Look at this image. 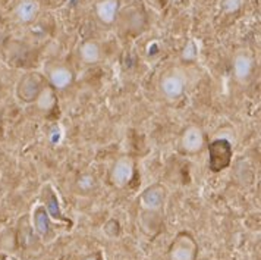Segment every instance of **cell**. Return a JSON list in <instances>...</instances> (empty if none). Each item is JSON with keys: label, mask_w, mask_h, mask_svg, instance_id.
Returning a JSON list of instances; mask_svg holds the SVG:
<instances>
[{"label": "cell", "mask_w": 261, "mask_h": 260, "mask_svg": "<svg viewBox=\"0 0 261 260\" xmlns=\"http://www.w3.org/2000/svg\"><path fill=\"white\" fill-rule=\"evenodd\" d=\"M160 88L167 98H179L185 90V78L180 73H170L161 79Z\"/></svg>", "instance_id": "7"}, {"label": "cell", "mask_w": 261, "mask_h": 260, "mask_svg": "<svg viewBox=\"0 0 261 260\" xmlns=\"http://www.w3.org/2000/svg\"><path fill=\"white\" fill-rule=\"evenodd\" d=\"M72 81H73V75H72L70 69H67L65 66H57V68L51 69V72H50L51 88L65 90L72 84Z\"/></svg>", "instance_id": "8"}, {"label": "cell", "mask_w": 261, "mask_h": 260, "mask_svg": "<svg viewBox=\"0 0 261 260\" xmlns=\"http://www.w3.org/2000/svg\"><path fill=\"white\" fill-rule=\"evenodd\" d=\"M196 254V244L192 236L189 235H179L169 251L170 260H194Z\"/></svg>", "instance_id": "3"}, {"label": "cell", "mask_w": 261, "mask_h": 260, "mask_svg": "<svg viewBox=\"0 0 261 260\" xmlns=\"http://www.w3.org/2000/svg\"><path fill=\"white\" fill-rule=\"evenodd\" d=\"M196 54H198V50L195 48L194 43H189V44L186 46V48L183 50V57H185L186 60H192Z\"/></svg>", "instance_id": "19"}, {"label": "cell", "mask_w": 261, "mask_h": 260, "mask_svg": "<svg viewBox=\"0 0 261 260\" xmlns=\"http://www.w3.org/2000/svg\"><path fill=\"white\" fill-rule=\"evenodd\" d=\"M38 10V6L34 0H25L22 3L18 4L16 7V16L22 21V22H29L35 18Z\"/></svg>", "instance_id": "11"}, {"label": "cell", "mask_w": 261, "mask_h": 260, "mask_svg": "<svg viewBox=\"0 0 261 260\" xmlns=\"http://www.w3.org/2000/svg\"><path fill=\"white\" fill-rule=\"evenodd\" d=\"M232 159V145L226 140H214L210 144V169L217 172L229 166Z\"/></svg>", "instance_id": "2"}, {"label": "cell", "mask_w": 261, "mask_h": 260, "mask_svg": "<svg viewBox=\"0 0 261 260\" xmlns=\"http://www.w3.org/2000/svg\"><path fill=\"white\" fill-rule=\"evenodd\" d=\"M164 198H166V189L160 184H152L147 187L139 197L142 207L148 212H157L163 206Z\"/></svg>", "instance_id": "4"}, {"label": "cell", "mask_w": 261, "mask_h": 260, "mask_svg": "<svg viewBox=\"0 0 261 260\" xmlns=\"http://www.w3.org/2000/svg\"><path fill=\"white\" fill-rule=\"evenodd\" d=\"M76 187H78V189H81L84 192L91 191L95 187V178L91 173H84L76 179Z\"/></svg>", "instance_id": "16"}, {"label": "cell", "mask_w": 261, "mask_h": 260, "mask_svg": "<svg viewBox=\"0 0 261 260\" xmlns=\"http://www.w3.org/2000/svg\"><path fill=\"white\" fill-rule=\"evenodd\" d=\"M37 106L40 110H44V112H48L54 107V103H56V95H54V91L51 87H45L40 91L38 97H37Z\"/></svg>", "instance_id": "13"}, {"label": "cell", "mask_w": 261, "mask_h": 260, "mask_svg": "<svg viewBox=\"0 0 261 260\" xmlns=\"http://www.w3.org/2000/svg\"><path fill=\"white\" fill-rule=\"evenodd\" d=\"M85 260H95L94 257H88V259H85Z\"/></svg>", "instance_id": "21"}, {"label": "cell", "mask_w": 261, "mask_h": 260, "mask_svg": "<svg viewBox=\"0 0 261 260\" xmlns=\"http://www.w3.org/2000/svg\"><path fill=\"white\" fill-rule=\"evenodd\" d=\"M116 10H117V3H116V0H104V1H101V3H98V6H97L98 18H100L103 22H106V24H110V22L114 19Z\"/></svg>", "instance_id": "14"}, {"label": "cell", "mask_w": 261, "mask_h": 260, "mask_svg": "<svg viewBox=\"0 0 261 260\" xmlns=\"http://www.w3.org/2000/svg\"><path fill=\"white\" fill-rule=\"evenodd\" d=\"M34 228L38 235L45 236L50 232V216L45 207H38L34 212Z\"/></svg>", "instance_id": "10"}, {"label": "cell", "mask_w": 261, "mask_h": 260, "mask_svg": "<svg viewBox=\"0 0 261 260\" xmlns=\"http://www.w3.org/2000/svg\"><path fill=\"white\" fill-rule=\"evenodd\" d=\"M104 232L109 235V236H116L117 234H119V222L117 220H114V219H111V220H109L107 223H106V226H104Z\"/></svg>", "instance_id": "17"}, {"label": "cell", "mask_w": 261, "mask_h": 260, "mask_svg": "<svg viewBox=\"0 0 261 260\" xmlns=\"http://www.w3.org/2000/svg\"><path fill=\"white\" fill-rule=\"evenodd\" d=\"M43 88H44V79L40 73H26L18 82L16 95L23 103H32L37 100Z\"/></svg>", "instance_id": "1"}, {"label": "cell", "mask_w": 261, "mask_h": 260, "mask_svg": "<svg viewBox=\"0 0 261 260\" xmlns=\"http://www.w3.org/2000/svg\"><path fill=\"white\" fill-rule=\"evenodd\" d=\"M132 176H133V163L129 157L119 159L114 163L111 173H110L113 184L117 185V187H125L126 184H129Z\"/></svg>", "instance_id": "6"}, {"label": "cell", "mask_w": 261, "mask_h": 260, "mask_svg": "<svg viewBox=\"0 0 261 260\" xmlns=\"http://www.w3.org/2000/svg\"><path fill=\"white\" fill-rule=\"evenodd\" d=\"M227 10H236L239 7V0H224Z\"/></svg>", "instance_id": "20"}, {"label": "cell", "mask_w": 261, "mask_h": 260, "mask_svg": "<svg viewBox=\"0 0 261 260\" xmlns=\"http://www.w3.org/2000/svg\"><path fill=\"white\" fill-rule=\"evenodd\" d=\"M233 71H235V76L239 81L248 79V76L252 72V59L246 54H239L233 62Z\"/></svg>", "instance_id": "9"}, {"label": "cell", "mask_w": 261, "mask_h": 260, "mask_svg": "<svg viewBox=\"0 0 261 260\" xmlns=\"http://www.w3.org/2000/svg\"><path fill=\"white\" fill-rule=\"evenodd\" d=\"M43 195H44V207L47 210V213H50L53 217H60V209H59V203H57V195L56 192L45 185L43 188Z\"/></svg>", "instance_id": "12"}, {"label": "cell", "mask_w": 261, "mask_h": 260, "mask_svg": "<svg viewBox=\"0 0 261 260\" xmlns=\"http://www.w3.org/2000/svg\"><path fill=\"white\" fill-rule=\"evenodd\" d=\"M180 145L183 151L191 153V154L201 151V148L204 147V132L201 131V128L196 125L188 126L182 134Z\"/></svg>", "instance_id": "5"}, {"label": "cell", "mask_w": 261, "mask_h": 260, "mask_svg": "<svg viewBox=\"0 0 261 260\" xmlns=\"http://www.w3.org/2000/svg\"><path fill=\"white\" fill-rule=\"evenodd\" d=\"M62 138H63V131H62L59 126L51 128V131H50V134H48L50 142H51V144H59V142L62 141Z\"/></svg>", "instance_id": "18"}, {"label": "cell", "mask_w": 261, "mask_h": 260, "mask_svg": "<svg viewBox=\"0 0 261 260\" xmlns=\"http://www.w3.org/2000/svg\"><path fill=\"white\" fill-rule=\"evenodd\" d=\"M81 57L87 63H95L100 59V48L94 41H87L81 47Z\"/></svg>", "instance_id": "15"}]
</instances>
